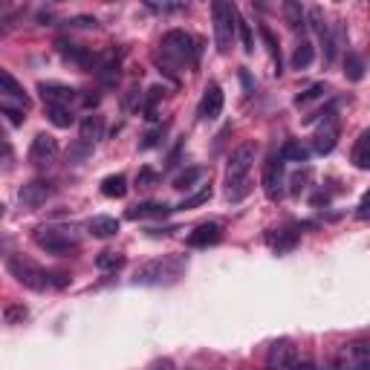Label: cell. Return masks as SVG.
<instances>
[{"label": "cell", "mask_w": 370, "mask_h": 370, "mask_svg": "<svg viewBox=\"0 0 370 370\" xmlns=\"http://www.w3.org/2000/svg\"><path fill=\"white\" fill-rule=\"evenodd\" d=\"M258 157V145H240L235 153L229 157V165H226V185H229V200H240L243 197V185H246V177L252 171V162Z\"/></svg>", "instance_id": "1"}, {"label": "cell", "mask_w": 370, "mask_h": 370, "mask_svg": "<svg viewBox=\"0 0 370 370\" xmlns=\"http://www.w3.org/2000/svg\"><path fill=\"white\" fill-rule=\"evenodd\" d=\"M211 15H214V44H217L220 52H229L231 41H235V32H238V9L217 0L211 6Z\"/></svg>", "instance_id": "2"}, {"label": "cell", "mask_w": 370, "mask_h": 370, "mask_svg": "<svg viewBox=\"0 0 370 370\" xmlns=\"http://www.w3.org/2000/svg\"><path fill=\"white\" fill-rule=\"evenodd\" d=\"M162 55L174 64H188L194 55H197V44L185 29H171L162 38Z\"/></svg>", "instance_id": "3"}, {"label": "cell", "mask_w": 370, "mask_h": 370, "mask_svg": "<svg viewBox=\"0 0 370 370\" xmlns=\"http://www.w3.org/2000/svg\"><path fill=\"white\" fill-rule=\"evenodd\" d=\"M9 272H12V278L17 281V284H24V286H29V289H47L49 286V272L47 269H41L38 263H32V261H26V258H21V255H15V258H9Z\"/></svg>", "instance_id": "4"}, {"label": "cell", "mask_w": 370, "mask_h": 370, "mask_svg": "<svg viewBox=\"0 0 370 370\" xmlns=\"http://www.w3.org/2000/svg\"><path fill=\"white\" fill-rule=\"evenodd\" d=\"M35 243L41 249H47V252H52V255H67V252L79 249V238H75L70 229H55V226L38 229L35 231Z\"/></svg>", "instance_id": "5"}, {"label": "cell", "mask_w": 370, "mask_h": 370, "mask_svg": "<svg viewBox=\"0 0 370 370\" xmlns=\"http://www.w3.org/2000/svg\"><path fill=\"white\" fill-rule=\"evenodd\" d=\"M295 364H298V353H295V344L289 339H278L269 347L266 370H295Z\"/></svg>", "instance_id": "6"}, {"label": "cell", "mask_w": 370, "mask_h": 370, "mask_svg": "<svg viewBox=\"0 0 370 370\" xmlns=\"http://www.w3.org/2000/svg\"><path fill=\"white\" fill-rule=\"evenodd\" d=\"M336 370H370V350H367V344L364 341L347 344L339 353Z\"/></svg>", "instance_id": "7"}, {"label": "cell", "mask_w": 370, "mask_h": 370, "mask_svg": "<svg viewBox=\"0 0 370 370\" xmlns=\"http://www.w3.org/2000/svg\"><path fill=\"white\" fill-rule=\"evenodd\" d=\"M52 194H55V183H49V180H32V183H26L21 188L17 200H21L24 208H38V206H44Z\"/></svg>", "instance_id": "8"}, {"label": "cell", "mask_w": 370, "mask_h": 370, "mask_svg": "<svg viewBox=\"0 0 370 370\" xmlns=\"http://www.w3.org/2000/svg\"><path fill=\"white\" fill-rule=\"evenodd\" d=\"M263 191L269 200H278L281 191H284V160L278 153H272L263 165Z\"/></svg>", "instance_id": "9"}, {"label": "cell", "mask_w": 370, "mask_h": 370, "mask_svg": "<svg viewBox=\"0 0 370 370\" xmlns=\"http://www.w3.org/2000/svg\"><path fill=\"white\" fill-rule=\"evenodd\" d=\"M58 142H55V136L49 133H38L35 139H32V148H29V162L32 165H52L58 160Z\"/></svg>", "instance_id": "10"}, {"label": "cell", "mask_w": 370, "mask_h": 370, "mask_svg": "<svg viewBox=\"0 0 370 370\" xmlns=\"http://www.w3.org/2000/svg\"><path fill=\"white\" fill-rule=\"evenodd\" d=\"M38 93H41L47 107H70V102L75 99V90L67 84H58V82H41L38 84Z\"/></svg>", "instance_id": "11"}, {"label": "cell", "mask_w": 370, "mask_h": 370, "mask_svg": "<svg viewBox=\"0 0 370 370\" xmlns=\"http://www.w3.org/2000/svg\"><path fill=\"white\" fill-rule=\"evenodd\" d=\"M220 240H223V229L217 223H203L188 235L191 249H208V246H217Z\"/></svg>", "instance_id": "12"}, {"label": "cell", "mask_w": 370, "mask_h": 370, "mask_svg": "<svg viewBox=\"0 0 370 370\" xmlns=\"http://www.w3.org/2000/svg\"><path fill=\"white\" fill-rule=\"evenodd\" d=\"M220 113H223V90H220V84H208L200 99V119L211 122V119H217Z\"/></svg>", "instance_id": "13"}, {"label": "cell", "mask_w": 370, "mask_h": 370, "mask_svg": "<svg viewBox=\"0 0 370 370\" xmlns=\"http://www.w3.org/2000/svg\"><path fill=\"white\" fill-rule=\"evenodd\" d=\"M339 142V122L336 119H324V125L313 136V151L316 153H330Z\"/></svg>", "instance_id": "14"}, {"label": "cell", "mask_w": 370, "mask_h": 370, "mask_svg": "<svg viewBox=\"0 0 370 370\" xmlns=\"http://www.w3.org/2000/svg\"><path fill=\"white\" fill-rule=\"evenodd\" d=\"M58 52H61V55L67 58V61L79 64V67H84V70L95 67V55H93L90 49L79 47V44H67V41H58Z\"/></svg>", "instance_id": "15"}, {"label": "cell", "mask_w": 370, "mask_h": 370, "mask_svg": "<svg viewBox=\"0 0 370 370\" xmlns=\"http://www.w3.org/2000/svg\"><path fill=\"white\" fill-rule=\"evenodd\" d=\"M105 139V119L99 113H90L82 119V142L87 145H95V142H102Z\"/></svg>", "instance_id": "16"}, {"label": "cell", "mask_w": 370, "mask_h": 370, "mask_svg": "<svg viewBox=\"0 0 370 370\" xmlns=\"http://www.w3.org/2000/svg\"><path fill=\"white\" fill-rule=\"evenodd\" d=\"M0 95H9V99L21 102L24 107L29 105L26 90H24V87H21V82H17L15 75H12V72H6V70H0Z\"/></svg>", "instance_id": "17"}, {"label": "cell", "mask_w": 370, "mask_h": 370, "mask_svg": "<svg viewBox=\"0 0 370 370\" xmlns=\"http://www.w3.org/2000/svg\"><path fill=\"white\" fill-rule=\"evenodd\" d=\"M119 220L116 217H107V214H99V217H93L90 220V235L93 238H102V240H107V238H113V235H119Z\"/></svg>", "instance_id": "18"}, {"label": "cell", "mask_w": 370, "mask_h": 370, "mask_svg": "<svg viewBox=\"0 0 370 370\" xmlns=\"http://www.w3.org/2000/svg\"><path fill=\"white\" fill-rule=\"evenodd\" d=\"M171 208L165 203H139L128 208V220H145V217H165Z\"/></svg>", "instance_id": "19"}, {"label": "cell", "mask_w": 370, "mask_h": 370, "mask_svg": "<svg viewBox=\"0 0 370 370\" xmlns=\"http://www.w3.org/2000/svg\"><path fill=\"white\" fill-rule=\"evenodd\" d=\"M102 194H105V197H110V200H122L125 194H128V177H125V174H113V177H105Z\"/></svg>", "instance_id": "20"}, {"label": "cell", "mask_w": 370, "mask_h": 370, "mask_svg": "<svg viewBox=\"0 0 370 370\" xmlns=\"http://www.w3.org/2000/svg\"><path fill=\"white\" fill-rule=\"evenodd\" d=\"M278 157L286 162H307L309 160V148H304L301 142H286L281 151H278Z\"/></svg>", "instance_id": "21"}, {"label": "cell", "mask_w": 370, "mask_h": 370, "mask_svg": "<svg viewBox=\"0 0 370 370\" xmlns=\"http://www.w3.org/2000/svg\"><path fill=\"white\" fill-rule=\"evenodd\" d=\"M353 162H356V168H362V171L370 168V130H364V133L359 136V142H356V148H353Z\"/></svg>", "instance_id": "22"}, {"label": "cell", "mask_w": 370, "mask_h": 370, "mask_svg": "<svg viewBox=\"0 0 370 370\" xmlns=\"http://www.w3.org/2000/svg\"><path fill=\"white\" fill-rule=\"evenodd\" d=\"M344 75L350 82H362L364 79V58L356 55V52H347L344 58Z\"/></svg>", "instance_id": "23"}, {"label": "cell", "mask_w": 370, "mask_h": 370, "mask_svg": "<svg viewBox=\"0 0 370 370\" xmlns=\"http://www.w3.org/2000/svg\"><path fill=\"white\" fill-rule=\"evenodd\" d=\"M313 44L309 41H301L298 47H295V52H292V67L295 70H307L309 64H313Z\"/></svg>", "instance_id": "24"}, {"label": "cell", "mask_w": 370, "mask_h": 370, "mask_svg": "<svg viewBox=\"0 0 370 370\" xmlns=\"http://www.w3.org/2000/svg\"><path fill=\"white\" fill-rule=\"evenodd\" d=\"M47 119L55 125V128H70L75 122V116L70 107H47Z\"/></svg>", "instance_id": "25"}, {"label": "cell", "mask_w": 370, "mask_h": 370, "mask_svg": "<svg viewBox=\"0 0 370 370\" xmlns=\"http://www.w3.org/2000/svg\"><path fill=\"white\" fill-rule=\"evenodd\" d=\"M125 258L119 255V252H102L99 258H95V269H102V272H116V269H122Z\"/></svg>", "instance_id": "26"}, {"label": "cell", "mask_w": 370, "mask_h": 370, "mask_svg": "<svg viewBox=\"0 0 370 370\" xmlns=\"http://www.w3.org/2000/svg\"><path fill=\"white\" fill-rule=\"evenodd\" d=\"M165 275V266L162 263H148L145 269H139V275H136V284H160Z\"/></svg>", "instance_id": "27"}, {"label": "cell", "mask_w": 370, "mask_h": 370, "mask_svg": "<svg viewBox=\"0 0 370 370\" xmlns=\"http://www.w3.org/2000/svg\"><path fill=\"white\" fill-rule=\"evenodd\" d=\"M203 168H188V171H183L177 180H174V188H180V191H188V188H194V183H200L203 180Z\"/></svg>", "instance_id": "28"}, {"label": "cell", "mask_w": 370, "mask_h": 370, "mask_svg": "<svg viewBox=\"0 0 370 370\" xmlns=\"http://www.w3.org/2000/svg\"><path fill=\"white\" fill-rule=\"evenodd\" d=\"M261 35H263V41H266V47H269V55H272V61H275V72L281 75V49H278V41H275V35H272V29H269V26H263V29H261Z\"/></svg>", "instance_id": "29"}, {"label": "cell", "mask_w": 370, "mask_h": 370, "mask_svg": "<svg viewBox=\"0 0 370 370\" xmlns=\"http://www.w3.org/2000/svg\"><path fill=\"white\" fill-rule=\"evenodd\" d=\"M208 200H211V188H208V185H203L197 194H191V197H185L177 208H183V211H185V208H197V206H203V203H208Z\"/></svg>", "instance_id": "30"}, {"label": "cell", "mask_w": 370, "mask_h": 370, "mask_svg": "<svg viewBox=\"0 0 370 370\" xmlns=\"http://www.w3.org/2000/svg\"><path fill=\"white\" fill-rule=\"evenodd\" d=\"M324 93H327V84H313V87H309L307 93H301V95H298V99H295V105H298V107H304V105H309V102L321 99Z\"/></svg>", "instance_id": "31"}, {"label": "cell", "mask_w": 370, "mask_h": 370, "mask_svg": "<svg viewBox=\"0 0 370 370\" xmlns=\"http://www.w3.org/2000/svg\"><path fill=\"white\" fill-rule=\"evenodd\" d=\"M238 29H240V41H243V49L246 52H252L255 49V35H252V26L243 21V17L238 15Z\"/></svg>", "instance_id": "32"}, {"label": "cell", "mask_w": 370, "mask_h": 370, "mask_svg": "<svg viewBox=\"0 0 370 370\" xmlns=\"http://www.w3.org/2000/svg\"><path fill=\"white\" fill-rule=\"evenodd\" d=\"M284 12H286V17H289V26H292V29H298V26L304 24V9H301L298 3H286Z\"/></svg>", "instance_id": "33"}, {"label": "cell", "mask_w": 370, "mask_h": 370, "mask_svg": "<svg viewBox=\"0 0 370 370\" xmlns=\"http://www.w3.org/2000/svg\"><path fill=\"white\" fill-rule=\"evenodd\" d=\"M162 136H165V125H162V128H153V130H148L139 148H142V151H148V148H157V145H160V139H162Z\"/></svg>", "instance_id": "34"}, {"label": "cell", "mask_w": 370, "mask_h": 370, "mask_svg": "<svg viewBox=\"0 0 370 370\" xmlns=\"http://www.w3.org/2000/svg\"><path fill=\"white\" fill-rule=\"evenodd\" d=\"M157 183H160V174L151 171V168H142L139 177H136V185H139V188H151V185H157Z\"/></svg>", "instance_id": "35"}, {"label": "cell", "mask_w": 370, "mask_h": 370, "mask_svg": "<svg viewBox=\"0 0 370 370\" xmlns=\"http://www.w3.org/2000/svg\"><path fill=\"white\" fill-rule=\"evenodd\" d=\"M3 318H6V324H17V321H24V318H26V307H21V304H17V307H9L6 313H3Z\"/></svg>", "instance_id": "36"}, {"label": "cell", "mask_w": 370, "mask_h": 370, "mask_svg": "<svg viewBox=\"0 0 370 370\" xmlns=\"http://www.w3.org/2000/svg\"><path fill=\"white\" fill-rule=\"evenodd\" d=\"M307 183H309V168H304L301 174H295V177H292V188H289V191H292V194H301Z\"/></svg>", "instance_id": "37"}, {"label": "cell", "mask_w": 370, "mask_h": 370, "mask_svg": "<svg viewBox=\"0 0 370 370\" xmlns=\"http://www.w3.org/2000/svg\"><path fill=\"white\" fill-rule=\"evenodd\" d=\"M70 26H75V29H95L99 24H95V17H90V15H82V17H72V21H70Z\"/></svg>", "instance_id": "38"}, {"label": "cell", "mask_w": 370, "mask_h": 370, "mask_svg": "<svg viewBox=\"0 0 370 370\" xmlns=\"http://www.w3.org/2000/svg\"><path fill=\"white\" fill-rule=\"evenodd\" d=\"M87 153H93V145L79 142V145H72V148H70V160H84Z\"/></svg>", "instance_id": "39"}, {"label": "cell", "mask_w": 370, "mask_h": 370, "mask_svg": "<svg viewBox=\"0 0 370 370\" xmlns=\"http://www.w3.org/2000/svg\"><path fill=\"white\" fill-rule=\"evenodd\" d=\"M295 240H298V235H295V231H286V235L275 243V249L278 252H286V249H292V246H295Z\"/></svg>", "instance_id": "40"}, {"label": "cell", "mask_w": 370, "mask_h": 370, "mask_svg": "<svg viewBox=\"0 0 370 370\" xmlns=\"http://www.w3.org/2000/svg\"><path fill=\"white\" fill-rule=\"evenodd\" d=\"M0 110H3V116H9V122H12V125H21V122H24V110H17V107H6V105L0 107Z\"/></svg>", "instance_id": "41"}, {"label": "cell", "mask_w": 370, "mask_h": 370, "mask_svg": "<svg viewBox=\"0 0 370 370\" xmlns=\"http://www.w3.org/2000/svg\"><path fill=\"white\" fill-rule=\"evenodd\" d=\"M151 370H174V362L171 359H157L151 364Z\"/></svg>", "instance_id": "42"}, {"label": "cell", "mask_w": 370, "mask_h": 370, "mask_svg": "<svg viewBox=\"0 0 370 370\" xmlns=\"http://www.w3.org/2000/svg\"><path fill=\"white\" fill-rule=\"evenodd\" d=\"M82 105H84V107H95V105H99V95H95V93L82 95Z\"/></svg>", "instance_id": "43"}, {"label": "cell", "mask_w": 370, "mask_h": 370, "mask_svg": "<svg viewBox=\"0 0 370 370\" xmlns=\"http://www.w3.org/2000/svg\"><path fill=\"white\" fill-rule=\"evenodd\" d=\"M367 203H370V197L364 194V197H362V203H359V217H362V220L367 217Z\"/></svg>", "instance_id": "44"}, {"label": "cell", "mask_w": 370, "mask_h": 370, "mask_svg": "<svg viewBox=\"0 0 370 370\" xmlns=\"http://www.w3.org/2000/svg\"><path fill=\"white\" fill-rule=\"evenodd\" d=\"M295 370H318L313 362H304V364H295Z\"/></svg>", "instance_id": "45"}, {"label": "cell", "mask_w": 370, "mask_h": 370, "mask_svg": "<svg viewBox=\"0 0 370 370\" xmlns=\"http://www.w3.org/2000/svg\"><path fill=\"white\" fill-rule=\"evenodd\" d=\"M0 151H9V148H6V142H3V133H0Z\"/></svg>", "instance_id": "46"}, {"label": "cell", "mask_w": 370, "mask_h": 370, "mask_svg": "<svg viewBox=\"0 0 370 370\" xmlns=\"http://www.w3.org/2000/svg\"><path fill=\"white\" fill-rule=\"evenodd\" d=\"M0 217H3V206H0Z\"/></svg>", "instance_id": "47"}]
</instances>
